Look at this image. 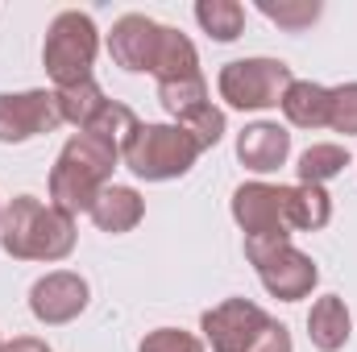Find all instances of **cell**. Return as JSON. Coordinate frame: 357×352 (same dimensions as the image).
Returning <instances> with one entry per match:
<instances>
[{
	"instance_id": "6da1fadb",
	"label": "cell",
	"mask_w": 357,
	"mask_h": 352,
	"mask_svg": "<svg viewBox=\"0 0 357 352\" xmlns=\"http://www.w3.org/2000/svg\"><path fill=\"white\" fill-rule=\"evenodd\" d=\"M75 216L59 211L54 203H42L38 195H17L4 203L0 220V245L17 262H63L75 253Z\"/></svg>"
},
{
	"instance_id": "7a4b0ae2",
	"label": "cell",
	"mask_w": 357,
	"mask_h": 352,
	"mask_svg": "<svg viewBox=\"0 0 357 352\" xmlns=\"http://www.w3.org/2000/svg\"><path fill=\"white\" fill-rule=\"evenodd\" d=\"M121 162V150L108 145L96 133H71L50 166V203L67 216L91 211L100 191L112 182V170Z\"/></svg>"
},
{
	"instance_id": "3957f363",
	"label": "cell",
	"mask_w": 357,
	"mask_h": 352,
	"mask_svg": "<svg viewBox=\"0 0 357 352\" xmlns=\"http://www.w3.org/2000/svg\"><path fill=\"white\" fill-rule=\"evenodd\" d=\"M96 50H100V29H96V21H91L88 13H79V8H63V13L50 21L46 42H42V67H46V75L54 79V91L88 83Z\"/></svg>"
},
{
	"instance_id": "277c9868",
	"label": "cell",
	"mask_w": 357,
	"mask_h": 352,
	"mask_svg": "<svg viewBox=\"0 0 357 352\" xmlns=\"http://www.w3.org/2000/svg\"><path fill=\"white\" fill-rule=\"evenodd\" d=\"M199 154L204 145L178 125H137L133 141L121 150V162L146 182H171L187 175Z\"/></svg>"
},
{
	"instance_id": "5b68a950",
	"label": "cell",
	"mask_w": 357,
	"mask_h": 352,
	"mask_svg": "<svg viewBox=\"0 0 357 352\" xmlns=\"http://www.w3.org/2000/svg\"><path fill=\"white\" fill-rule=\"evenodd\" d=\"M291 83H295V75H291V67L282 58H233L216 75L220 99L229 108H237V112L278 108Z\"/></svg>"
},
{
	"instance_id": "8992f818",
	"label": "cell",
	"mask_w": 357,
	"mask_h": 352,
	"mask_svg": "<svg viewBox=\"0 0 357 352\" xmlns=\"http://www.w3.org/2000/svg\"><path fill=\"white\" fill-rule=\"evenodd\" d=\"M245 257L258 269L266 294L278 298V303H299L320 282L316 262L303 249H295L291 241H245Z\"/></svg>"
},
{
	"instance_id": "52a82bcc",
	"label": "cell",
	"mask_w": 357,
	"mask_h": 352,
	"mask_svg": "<svg viewBox=\"0 0 357 352\" xmlns=\"http://www.w3.org/2000/svg\"><path fill=\"white\" fill-rule=\"evenodd\" d=\"M233 220L245 232V241H291L287 186H274V182H241L233 191Z\"/></svg>"
},
{
	"instance_id": "ba28073f",
	"label": "cell",
	"mask_w": 357,
	"mask_h": 352,
	"mask_svg": "<svg viewBox=\"0 0 357 352\" xmlns=\"http://www.w3.org/2000/svg\"><path fill=\"white\" fill-rule=\"evenodd\" d=\"M270 315L250 303V298H225L212 311H204L199 332H204V349L212 352H250L258 344V336L266 332Z\"/></svg>"
},
{
	"instance_id": "9c48e42d",
	"label": "cell",
	"mask_w": 357,
	"mask_h": 352,
	"mask_svg": "<svg viewBox=\"0 0 357 352\" xmlns=\"http://www.w3.org/2000/svg\"><path fill=\"white\" fill-rule=\"evenodd\" d=\"M167 33H171V25H158L146 13H125L112 25V33H108V54H112V63L121 71L154 75L158 71V58L167 50Z\"/></svg>"
},
{
	"instance_id": "30bf717a",
	"label": "cell",
	"mask_w": 357,
	"mask_h": 352,
	"mask_svg": "<svg viewBox=\"0 0 357 352\" xmlns=\"http://www.w3.org/2000/svg\"><path fill=\"white\" fill-rule=\"evenodd\" d=\"M59 125H63V116H59L54 91H0V141L4 145L33 141Z\"/></svg>"
},
{
	"instance_id": "8fae6325",
	"label": "cell",
	"mask_w": 357,
	"mask_h": 352,
	"mask_svg": "<svg viewBox=\"0 0 357 352\" xmlns=\"http://www.w3.org/2000/svg\"><path fill=\"white\" fill-rule=\"evenodd\" d=\"M88 298H91V290H88L84 273H75V269H50L46 278L33 282L29 311H33L38 323L63 328V323H71V319H79L88 311Z\"/></svg>"
},
{
	"instance_id": "7c38bea8",
	"label": "cell",
	"mask_w": 357,
	"mask_h": 352,
	"mask_svg": "<svg viewBox=\"0 0 357 352\" xmlns=\"http://www.w3.org/2000/svg\"><path fill=\"white\" fill-rule=\"evenodd\" d=\"M237 158L254 175H274L291 158V133L282 125H274V120H254L237 137Z\"/></svg>"
},
{
	"instance_id": "4fadbf2b",
	"label": "cell",
	"mask_w": 357,
	"mask_h": 352,
	"mask_svg": "<svg viewBox=\"0 0 357 352\" xmlns=\"http://www.w3.org/2000/svg\"><path fill=\"white\" fill-rule=\"evenodd\" d=\"M91 224L108 237H121V232H133L142 220H146V199L133 191V186H121V182H108L100 191V199L91 203Z\"/></svg>"
},
{
	"instance_id": "5bb4252c",
	"label": "cell",
	"mask_w": 357,
	"mask_h": 352,
	"mask_svg": "<svg viewBox=\"0 0 357 352\" xmlns=\"http://www.w3.org/2000/svg\"><path fill=\"white\" fill-rule=\"evenodd\" d=\"M349 332H354V319H349V307L341 294H320L307 311V336L320 352H341L349 344Z\"/></svg>"
},
{
	"instance_id": "9a60e30c",
	"label": "cell",
	"mask_w": 357,
	"mask_h": 352,
	"mask_svg": "<svg viewBox=\"0 0 357 352\" xmlns=\"http://www.w3.org/2000/svg\"><path fill=\"white\" fill-rule=\"evenodd\" d=\"M328 99H333L328 88H320L312 79H295L278 108L295 129H328Z\"/></svg>"
},
{
	"instance_id": "2e32d148",
	"label": "cell",
	"mask_w": 357,
	"mask_h": 352,
	"mask_svg": "<svg viewBox=\"0 0 357 352\" xmlns=\"http://www.w3.org/2000/svg\"><path fill=\"white\" fill-rule=\"evenodd\" d=\"M328 220H333V199H328L324 186H307V182L287 186V224H291V232H320Z\"/></svg>"
},
{
	"instance_id": "e0dca14e",
	"label": "cell",
	"mask_w": 357,
	"mask_h": 352,
	"mask_svg": "<svg viewBox=\"0 0 357 352\" xmlns=\"http://www.w3.org/2000/svg\"><path fill=\"white\" fill-rule=\"evenodd\" d=\"M349 166V150L345 145H337V141H316V145H307L303 154H299V182H307V186H324L328 178H337L341 170Z\"/></svg>"
},
{
	"instance_id": "ac0fdd59",
	"label": "cell",
	"mask_w": 357,
	"mask_h": 352,
	"mask_svg": "<svg viewBox=\"0 0 357 352\" xmlns=\"http://www.w3.org/2000/svg\"><path fill=\"white\" fill-rule=\"evenodd\" d=\"M195 21L204 25V33L212 42H237L241 29H245V8L237 0H199Z\"/></svg>"
},
{
	"instance_id": "d6986e66",
	"label": "cell",
	"mask_w": 357,
	"mask_h": 352,
	"mask_svg": "<svg viewBox=\"0 0 357 352\" xmlns=\"http://www.w3.org/2000/svg\"><path fill=\"white\" fill-rule=\"evenodd\" d=\"M54 104H59L63 125L88 129L91 120H96V112H100L108 99H104L100 83H96V79H88V83H75V88H59V91H54Z\"/></svg>"
},
{
	"instance_id": "ffe728a7",
	"label": "cell",
	"mask_w": 357,
	"mask_h": 352,
	"mask_svg": "<svg viewBox=\"0 0 357 352\" xmlns=\"http://www.w3.org/2000/svg\"><path fill=\"white\" fill-rule=\"evenodd\" d=\"M137 125H142V120L133 116V108H129V104H121V99H108V104L96 112V120H91L88 129H79V133H96V137H104L108 145L125 150V145L133 141Z\"/></svg>"
},
{
	"instance_id": "44dd1931",
	"label": "cell",
	"mask_w": 357,
	"mask_h": 352,
	"mask_svg": "<svg viewBox=\"0 0 357 352\" xmlns=\"http://www.w3.org/2000/svg\"><path fill=\"white\" fill-rule=\"evenodd\" d=\"M258 13L270 17L278 29H287V33H303L312 21H320V13H324V4L320 0H258Z\"/></svg>"
},
{
	"instance_id": "7402d4cb",
	"label": "cell",
	"mask_w": 357,
	"mask_h": 352,
	"mask_svg": "<svg viewBox=\"0 0 357 352\" xmlns=\"http://www.w3.org/2000/svg\"><path fill=\"white\" fill-rule=\"evenodd\" d=\"M158 104L175 116V125H178L187 112H195L199 104H208V79L195 75V79H178V83H158Z\"/></svg>"
},
{
	"instance_id": "603a6c76",
	"label": "cell",
	"mask_w": 357,
	"mask_h": 352,
	"mask_svg": "<svg viewBox=\"0 0 357 352\" xmlns=\"http://www.w3.org/2000/svg\"><path fill=\"white\" fill-rule=\"evenodd\" d=\"M178 129H187L204 150H212V145L225 137V108H216V104L208 99V104H199L195 112H187V116L178 120Z\"/></svg>"
},
{
	"instance_id": "cb8c5ba5",
	"label": "cell",
	"mask_w": 357,
	"mask_h": 352,
	"mask_svg": "<svg viewBox=\"0 0 357 352\" xmlns=\"http://www.w3.org/2000/svg\"><path fill=\"white\" fill-rule=\"evenodd\" d=\"M328 129L333 133H345L357 137V83H341V88H328Z\"/></svg>"
},
{
	"instance_id": "d4e9b609",
	"label": "cell",
	"mask_w": 357,
	"mask_h": 352,
	"mask_svg": "<svg viewBox=\"0 0 357 352\" xmlns=\"http://www.w3.org/2000/svg\"><path fill=\"white\" fill-rule=\"evenodd\" d=\"M137 352H208V349H204L199 336H191L183 328H154V332H146Z\"/></svg>"
},
{
	"instance_id": "484cf974",
	"label": "cell",
	"mask_w": 357,
	"mask_h": 352,
	"mask_svg": "<svg viewBox=\"0 0 357 352\" xmlns=\"http://www.w3.org/2000/svg\"><path fill=\"white\" fill-rule=\"evenodd\" d=\"M250 352H291V332H287V323L270 319L266 332L258 336V344H254Z\"/></svg>"
},
{
	"instance_id": "4316f807",
	"label": "cell",
	"mask_w": 357,
	"mask_h": 352,
	"mask_svg": "<svg viewBox=\"0 0 357 352\" xmlns=\"http://www.w3.org/2000/svg\"><path fill=\"white\" fill-rule=\"evenodd\" d=\"M0 352H54V349L46 340H38V336H13Z\"/></svg>"
},
{
	"instance_id": "83f0119b",
	"label": "cell",
	"mask_w": 357,
	"mask_h": 352,
	"mask_svg": "<svg viewBox=\"0 0 357 352\" xmlns=\"http://www.w3.org/2000/svg\"><path fill=\"white\" fill-rule=\"evenodd\" d=\"M0 220H4V203H0Z\"/></svg>"
},
{
	"instance_id": "f1b7e54d",
	"label": "cell",
	"mask_w": 357,
	"mask_h": 352,
	"mask_svg": "<svg viewBox=\"0 0 357 352\" xmlns=\"http://www.w3.org/2000/svg\"><path fill=\"white\" fill-rule=\"evenodd\" d=\"M0 349H4V340H0Z\"/></svg>"
}]
</instances>
